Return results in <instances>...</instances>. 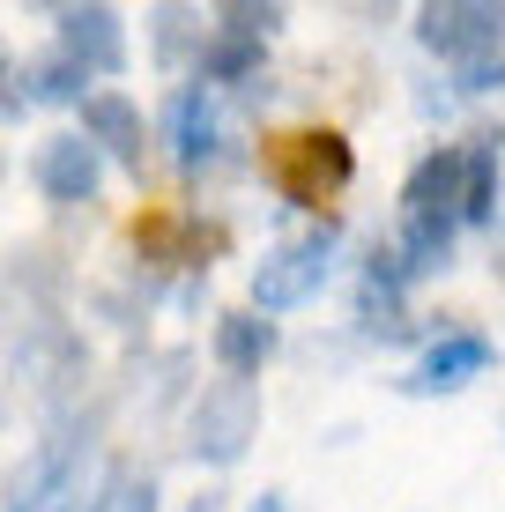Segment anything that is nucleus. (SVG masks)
<instances>
[{"label":"nucleus","instance_id":"1","mask_svg":"<svg viewBox=\"0 0 505 512\" xmlns=\"http://www.w3.org/2000/svg\"><path fill=\"white\" fill-rule=\"evenodd\" d=\"M97 446H104V401L52 416L45 438H30L23 461L0 475V512H60L82 490V468L97 461Z\"/></svg>","mask_w":505,"mask_h":512},{"label":"nucleus","instance_id":"2","mask_svg":"<svg viewBox=\"0 0 505 512\" xmlns=\"http://www.w3.org/2000/svg\"><path fill=\"white\" fill-rule=\"evenodd\" d=\"M260 423H268V401H260V379H201L179 409V438H186V461L223 475L253 453Z\"/></svg>","mask_w":505,"mask_h":512},{"label":"nucleus","instance_id":"3","mask_svg":"<svg viewBox=\"0 0 505 512\" xmlns=\"http://www.w3.org/2000/svg\"><path fill=\"white\" fill-rule=\"evenodd\" d=\"M8 379L45 409V423L82 409V394H90V342H82V327L67 312H38L8 349Z\"/></svg>","mask_w":505,"mask_h":512},{"label":"nucleus","instance_id":"4","mask_svg":"<svg viewBox=\"0 0 505 512\" xmlns=\"http://www.w3.org/2000/svg\"><path fill=\"white\" fill-rule=\"evenodd\" d=\"M260 179L283 193L290 208H305V216H327V201L357 186V149H350V134H342V127L275 134L268 149H260Z\"/></svg>","mask_w":505,"mask_h":512},{"label":"nucleus","instance_id":"5","mask_svg":"<svg viewBox=\"0 0 505 512\" xmlns=\"http://www.w3.org/2000/svg\"><path fill=\"white\" fill-rule=\"evenodd\" d=\"M149 141H164V156H171L179 179H208V171H238L246 164V134L223 119V97H208L201 82H171Z\"/></svg>","mask_w":505,"mask_h":512},{"label":"nucleus","instance_id":"6","mask_svg":"<svg viewBox=\"0 0 505 512\" xmlns=\"http://www.w3.org/2000/svg\"><path fill=\"white\" fill-rule=\"evenodd\" d=\"M335 253H342V216L327 208V216H312L298 238L268 245V253L253 260V312L260 320H283V312L312 305V297L335 282Z\"/></svg>","mask_w":505,"mask_h":512},{"label":"nucleus","instance_id":"7","mask_svg":"<svg viewBox=\"0 0 505 512\" xmlns=\"http://www.w3.org/2000/svg\"><path fill=\"white\" fill-rule=\"evenodd\" d=\"M45 23H52V45H60L97 90H119L134 45H127V15H119L112 0H60V8H45Z\"/></svg>","mask_w":505,"mask_h":512},{"label":"nucleus","instance_id":"8","mask_svg":"<svg viewBox=\"0 0 505 512\" xmlns=\"http://www.w3.org/2000/svg\"><path fill=\"white\" fill-rule=\"evenodd\" d=\"M409 30L439 67L491 60V52H505V0H424Z\"/></svg>","mask_w":505,"mask_h":512},{"label":"nucleus","instance_id":"9","mask_svg":"<svg viewBox=\"0 0 505 512\" xmlns=\"http://www.w3.org/2000/svg\"><path fill=\"white\" fill-rule=\"evenodd\" d=\"M498 364V342L483 327H439L424 349H416L409 379H394L409 401H446V394H468L483 372Z\"/></svg>","mask_w":505,"mask_h":512},{"label":"nucleus","instance_id":"10","mask_svg":"<svg viewBox=\"0 0 505 512\" xmlns=\"http://www.w3.org/2000/svg\"><path fill=\"white\" fill-rule=\"evenodd\" d=\"M30 186H38V201L60 208V216L97 208V193H104V156H97L75 127H52L38 149H30Z\"/></svg>","mask_w":505,"mask_h":512},{"label":"nucleus","instance_id":"11","mask_svg":"<svg viewBox=\"0 0 505 512\" xmlns=\"http://www.w3.org/2000/svg\"><path fill=\"white\" fill-rule=\"evenodd\" d=\"M75 134L104 156V171H127V179L149 171V119L127 90H90L75 104Z\"/></svg>","mask_w":505,"mask_h":512},{"label":"nucleus","instance_id":"12","mask_svg":"<svg viewBox=\"0 0 505 512\" xmlns=\"http://www.w3.org/2000/svg\"><path fill=\"white\" fill-rule=\"evenodd\" d=\"M402 223H439L461 231V141H439L409 164L402 179Z\"/></svg>","mask_w":505,"mask_h":512},{"label":"nucleus","instance_id":"13","mask_svg":"<svg viewBox=\"0 0 505 512\" xmlns=\"http://www.w3.org/2000/svg\"><path fill=\"white\" fill-rule=\"evenodd\" d=\"M505 216V127H476L461 141V231H498Z\"/></svg>","mask_w":505,"mask_h":512},{"label":"nucleus","instance_id":"14","mask_svg":"<svg viewBox=\"0 0 505 512\" xmlns=\"http://www.w3.org/2000/svg\"><path fill=\"white\" fill-rule=\"evenodd\" d=\"M208 357H216L223 379H260L275 357H283V320H260L253 305L216 312V327H208Z\"/></svg>","mask_w":505,"mask_h":512},{"label":"nucleus","instance_id":"15","mask_svg":"<svg viewBox=\"0 0 505 512\" xmlns=\"http://www.w3.org/2000/svg\"><path fill=\"white\" fill-rule=\"evenodd\" d=\"M260 75H268V45L246 38V30L208 23V38H201V52H194V75H186V82H201V90L216 97V90H253Z\"/></svg>","mask_w":505,"mask_h":512},{"label":"nucleus","instance_id":"16","mask_svg":"<svg viewBox=\"0 0 505 512\" xmlns=\"http://www.w3.org/2000/svg\"><path fill=\"white\" fill-rule=\"evenodd\" d=\"M0 282H8V297H23V305H38V312H60L67 297H75V268H67L60 245H15Z\"/></svg>","mask_w":505,"mask_h":512},{"label":"nucleus","instance_id":"17","mask_svg":"<svg viewBox=\"0 0 505 512\" xmlns=\"http://www.w3.org/2000/svg\"><path fill=\"white\" fill-rule=\"evenodd\" d=\"M90 90H97V82L82 75L60 45H38V52L23 60V97H30V112H75Z\"/></svg>","mask_w":505,"mask_h":512},{"label":"nucleus","instance_id":"18","mask_svg":"<svg viewBox=\"0 0 505 512\" xmlns=\"http://www.w3.org/2000/svg\"><path fill=\"white\" fill-rule=\"evenodd\" d=\"M201 38H208V15L201 8H179V0H164V8L149 15V45H156V67L164 75H194V52H201Z\"/></svg>","mask_w":505,"mask_h":512},{"label":"nucleus","instance_id":"19","mask_svg":"<svg viewBox=\"0 0 505 512\" xmlns=\"http://www.w3.org/2000/svg\"><path fill=\"white\" fill-rule=\"evenodd\" d=\"M156 498H164L156 468L127 461V453H112V461L97 468V483H90V505L97 512H156Z\"/></svg>","mask_w":505,"mask_h":512},{"label":"nucleus","instance_id":"20","mask_svg":"<svg viewBox=\"0 0 505 512\" xmlns=\"http://www.w3.org/2000/svg\"><path fill=\"white\" fill-rule=\"evenodd\" d=\"M394 260H402V275H409V290L416 282H439L446 268H454V245L461 231H439V223H394Z\"/></svg>","mask_w":505,"mask_h":512},{"label":"nucleus","instance_id":"21","mask_svg":"<svg viewBox=\"0 0 505 512\" xmlns=\"http://www.w3.org/2000/svg\"><path fill=\"white\" fill-rule=\"evenodd\" d=\"M208 23H223V30H246V38H283L290 30V8L283 0H223V8H208Z\"/></svg>","mask_w":505,"mask_h":512},{"label":"nucleus","instance_id":"22","mask_svg":"<svg viewBox=\"0 0 505 512\" xmlns=\"http://www.w3.org/2000/svg\"><path fill=\"white\" fill-rule=\"evenodd\" d=\"M505 90V52H491V60H461L446 67V97H491Z\"/></svg>","mask_w":505,"mask_h":512},{"label":"nucleus","instance_id":"23","mask_svg":"<svg viewBox=\"0 0 505 512\" xmlns=\"http://www.w3.org/2000/svg\"><path fill=\"white\" fill-rule=\"evenodd\" d=\"M30 119V97H23V60L8 52V38H0V127H23Z\"/></svg>","mask_w":505,"mask_h":512},{"label":"nucleus","instance_id":"24","mask_svg":"<svg viewBox=\"0 0 505 512\" xmlns=\"http://www.w3.org/2000/svg\"><path fill=\"white\" fill-rule=\"evenodd\" d=\"M246 512H290V498H283V490H260V498H253Z\"/></svg>","mask_w":505,"mask_h":512},{"label":"nucleus","instance_id":"25","mask_svg":"<svg viewBox=\"0 0 505 512\" xmlns=\"http://www.w3.org/2000/svg\"><path fill=\"white\" fill-rule=\"evenodd\" d=\"M491 268H498V282H505V216H498V231H491Z\"/></svg>","mask_w":505,"mask_h":512},{"label":"nucleus","instance_id":"26","mask_svg":"<svg viewBox=\"0 0 505 512\" xmlns=\"http://www.w3.org/2000/svg\"><path fill=\"white\" fill-rule=\"evenodd\" d=\"M60 512H97V505H90V483H82V490H75V498H67Z\"/></svg>","mask_w":505,"mask_h":512},{"label":"nucleus","instance_id":"27","mask_svg":"<svg viewBox=\"0 0 505 512\" xmlns=\"http://www.w3.org/2000/svg\"><path fill=\"white\" fill-rule=\"evenodd\" d=\"M8 416H15V409H8V394H0V438H8Z\"/></svg>","mask_w":505,"mask_h":512},{"label":"nucleus","instance_id":"28","mask_svg":"<svg viewBox=\"0 0 505 512\" xmlns=\"http://www.w3.org/2000/svg\"><path fill=\"white\" fill-rule=\"evenodd\" d=\"M0 186H8V149H0Z\"/></svg>","mask_w":505,"mask_h":512},{"label":"nucleus","instance_id":"29","mask_svg":"<svg viewBox=\"0 0 505 512\" xmlns=\"http://www.w3.org/2000/svg\"><path fill=\"white\" fill-rule=\"evenodd\" d=\"M0 297H8V282H0Z\"/></svg>","mask_w":505,"mask_h":512}]
</instances>
